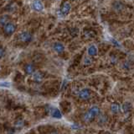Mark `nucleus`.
I'll use <instances>...</instances> for the list:
<instances>
[{
    "instance_id": "f257e3e1",
    "label": "nucleus",
    "mask_w": 134,
    "mask_h": 134,
    "mask_svg": "<svg viewBox=\"0 0 134 134\" xmlns=\"http://www.w3.org/2000/svg\"><path fill=\"white\" fill-rule=\"evenodd\" d=\"M16 30V25L11 22H8L3 25V32L6 36H11Z\"/></svg>"
},
{
    "instance_id": "f03ea898",
    "label": "nucleus",
    "mask_w": 134,
    "mask_h": 134,
    "mask_svg": "<svg viewBox=\"0 0 134 134\" xmlns=\"http://www.w3.org/2000/svg\"><path fill=\"white\" fill-rule=\"evenodd\" d=\"M18 38L20 41L22 42H29L32 41V35L30 34L29 32H27V31H24V32H22L20 33V34L19 35Z\"/></svg>"
},
{
    "instance_id": "7ed1b4c3",
    "label": "nucleus",
    "mask_w": 134,
    "mask_h": 134,
    "mask_svg": "<svg viewBox=\"0 0 134 134\" xmlns=\"http://www.w3.org/2000/svg\"><path fill=\"white\" fill-rule=\"evenodd\" d=\"M70 9H71V5L68 2V1H65L63 3V4L61 5L60 7V12L61 14H63L64 15H66L69 14V12L70 11Z\"/></svg>"
},
{
    "instance_id": "20e7f679",
    "label": "nucleus",
    "mask_w": 134,
    "mask_h": 134,
    "mask_svg": "<svg viewBox=\"0 0 134 134\" xmlns=\"http://www.w3.org/2000/svg\"><path fill=\"white\" fill-rule=\"evenodd\" d=\"M32 8L33 9H35V11L41 12L44 9V5L41 3V1H39V0H35V1L32 3Z\"/></svg>"
},
{
    "instance_id": "39448f33",
    "label": "nucleus",
    "mask_w": 134,
    "mask_h": 134,
    "mask_svg": "<svg viewBox=\"0 0 134 134\" xmlns=\"http://www.w3.org/2000/svg\"><path fill=\"white\" fill-rule=\"evenodd\" d=\"M79 97L82 100H87L90 97V92L88 89H83L79 92Z\"/></svg>"
},
{
    "instance_id": "423d86ee",
    "label": "nucleus",
    "mask_w": 134,
    "mask_h": 134,
    "mask_svg": "<svg viewBox=\"0 0 134 134\" xmlns=\"http://www.w3.org/2000/svg\"><path fill=\"white\" fill-rule=\"evenodd\" d=\"M53 48L57 53H62V52H64V51H65V46H64V45L61 44L60 42L55 43L53 46Z\"/></svg>"
},
{
    "instance_id": "0eeeda50",
    "label": "nucleus",
    "mask_w": 134,
    "mask_h": 134,
    "mask_svg": "<svg viewBox=\"0 0 134 134\" xmlns=\"http://www.w3.org/2000/svg\"><path fill=\"white\" fill-rule=\"evenodd\" d=\"M50 113H51L52 116L55 117V118L60 119V118H61V117H62L61 113H60V111L57 108H53L51 110V111H50Z\"/></svg>"
},
{
    "instance_id": "6e6552de",
    "label": "nucleus",
    "mask_w": 134,
    "mask_h": 134,
    "mask_svg": "<svg viewBox=\"0 0 134 134\" xmlns=\"http://www.w3.org/2000/svg\"><path fill=\"white\" fill-rule=\"evenodd\" d=\"M44 78V74L41 72H36L34 73V80L36 82H41Z\"/></svg>"
},
{
    "instance_id": "1a4fd4ad",
    "label": "nucleus",
    "mask_w": 134,
    "mask_h": 134,
    "mask_svg": "<svg viewBox=\"0 0 134 134\" xmlns=\"http://www.w3.org/2000/svg\"><path fill=\"white\" fill-rule=\"evenodd\" d=\"M24 71L27 74H32L35 72V68L32 64H26L24 67Z\"/></svg>"
},
{
    "instance_id": "9d476101",
    "label": "nucleus",
    "mask_w": 134,
    "mask_h": 134,
    "mask_svg": "<svg viewBox=\"0 0 134 134\" xmlns=\"http://www.w3.org/2000/svg\"><path fill=\"white\" fill-rule=\"evenodd\" d=\"M88 54L90 56H91V57H94V56H96L97 54V48H96V46H90V47L88 48Z\"/></svg>"
},
{
    "instance_id": "9b49d317",
    "label": "nucleus",
    "mask_w": 134,
    "mask_h": 134,
    "mask_svg": "<svg viewBox=\"0 0 134 134\" xmlns=\"http://www.w3.org/2000/svg\"><path fill=\"white\" fill-rule=\"evenodd\" d=\"M89 111L92 114V115L95 116H97V115H99V113H100V110L99 108L97 106H93L91 107V108L90 109Z\"/></svg>"
},
{
    "instance_id": "f8f14e48",
    "label": "nucleus",
    "mask_w": 134,
    "mask_h": 134,
    "mask_svg": "<svg viewBox=\"0 0 134 134\" xmlns=\"http://www.w3.org/2000/svg\"><path fill=\"white\" fill-rule=\"evenodd\" d=\"M94 117H95V116H94L90 111H88V112H86L85 114V116H84V119H85L86 122H90V121H91Z\"/></svg>"
},
{
    "instance_id": "ddd939ff",
    "label": "nucleus",
    "mask_w": 134,
    "mask_h": 134,
    "mask_svg": "<svg viewBox=\"0 0 134 134\" xmlns=\"http://www.w3.org/2000/svg\"><path fill=\"white\" fill-rule=\"evenodd\" d=\"M9 22V16L8 15H3L0 17V25H4L5 24Z\"/></svg>"
},
{
    "instance_id": "4468645a",
    "label": "nucleus",
    "mask_w": 134,
    "mask_h": 134,
    "mask_svg": "<svg viewBox=\"0 0 134 134\" xmlns=\"http://www.w3.org/2000/svg\"><path fill=\"white\" fill-rule=\"evenodd\" d=\"M120 110V106L118 104L116 103H114L112 105V111L113 113H117Z\"/></svg>"
},
{
    "instance_id": "2eb2a0df",
    "label": "nucleus",
    "mask_w": 134,
    "mask_h": 134,
    "mask_svg": "<svg viewBox=\"0 0 134 134\" xmlns=\"http://www.w3.org/2000/svg\"><path fill=\"white\" fill-rule=\"evenodd\" d=\"M131 109V104L127 102V103H124L123 105H122V110L124 112H127L128 110Z\"/></svg>"
},
{
    "instance_id": "dca6fc26",
    "label": "nucleus",
    "mask_w": 134,
    "mask_h": 134,
    "mask_svg": "<svg viewBox=\"0 0 134 134\" xmlns=\"http://www.w3.org/2000/svg\"><path fill=\"white\" fill-rule=\"evenodd\" d=\"M91 33H92V31H85V36H86V37H88V38L92 37L94 34H91Z\"/></svg>"
},
{
    "instance_id": "f3484780",
    "label": "nucleus",
    "mask_w": 134,
    "mask_h": 134,
    "mask_svg": "<svg viewBox=\"0 0 134 134\" xmlns=\"http://www.w3.org/2000/svg\"><path fill=\"white\" fill-rule=\"evenodd\" d=\"M4 56H5V51H4V49H3L2 46H0V58H3Z\"/></svg>"
},
{
    "instance_id": "a211bd4d",
    "label": "nucleus",
    "mask_w": 134,
    "mask_h": 134,
    "mask_svg": "<svg viewBox=\"0 0 134 134\" xmlns=\"http://www.w3.org/2000/svg\"><path fill=\"white\" fill-rule=\"evenodd\" d=\"M23 125V121H18V122H17L16 124H15V126L17 127H20V126H22Z\"/></svg>"
},
{
    "instance_id": "6ab92c4d",
    "label": "nucleus",
    "mask_w": 134,
    "mask_h": 134,
    "mask_svg": "<svg viewBox=\"0 0 134 134\" xmlns=\"http://www.w3.org/2000/svg\"><path fill=\"white\" fill-rule=\"evenodd\" d=\"M0 86L9 87V86H10V83H0Z\"/></svg>"
},
{
    "instance_id": "aec40b11",
    "label": "nucleus",
    "mask_w": 134,
    "mask_h": 134,
    "mask_svg": "<svg viewBox=\"0 0 134 134\" xmlns=\"http://www.w3.org/2000/svg\"><path fill=\"white\" fill-rule=\"evenodd\" d=\"M112 42L113 44L115 45V46H119V43L117 42V41H116V40H114V39H112Z\"/></svg>"
},
{
    "instance_id": "412c9836",
    "label": "nucleus",
    "mask_w": 134,
    "mask_h": 134,
    "mask_svg": "<svg viewBox=\"0 0 134 134\" xmlns=\"http://www.w3.org/2000/svg\"><path fill=\"white\" fill-rule=\"evenodd\" d=\"M51 134H58V133H57L56 132H52Z\"/></svg>"
}]
</instances>
